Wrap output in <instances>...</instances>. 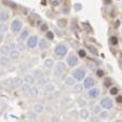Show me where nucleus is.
<instances>
[{"mask_svg":"<svg viewBox=\"0 0 122 122\" xmlns=\"http://www.w3.org/2000/svg\"><path fill=\"white\" fill-rule=\"evenodd\" d=\"M10 29L13 34H20L23 29V23L20 19H14L10 25Z\"/></svg>","mask_w":122,"mask_h":122,"instance_id":"obj_1","label":"nucleus"},{"mask_svg":"<svg viewBox=\"0 0 122 122\" xmlns=\"http://www.w3.org/2000/svg\"><path fill=\"white\" fill-rule=\"evenodd\" d=\"M54 53H55V55L60 56V57L65 56L68 53V46H67V44H65V43L57 44L55 46V49H54Z\"/></svg>","mask_w":122,"mask_h":122,"instance_id":"obj_2","label":"nucleus"},{"mask_svg":"<svg viewBox=\"0 0 122 122\" xmlns=\"http://www.w3.org/2000/svg\"><path fill=\"white\" fill-rule=\"evenodd\" d=\"M38 42H39V38L36 35H31L27 38L26 40V46L29 49H35L36 46H38Z\"/></svg>","mask_w":122,"mask_h":122,"instance_id":"obj_3","label":"nucleus"},{"mask_svg":"<svg viewBox=\"0 0 122 122\" xmlns=\"http://www.w3.org/2000/svg\"><path fill=\"white\" fill-rule=\"evenodd\" d=\"M79 64L78 56L74 53H69V55L66 58V65L68 67H76Z\"/></svg>","mask_w":122,"mask_h":122,"instance_id":"obj_4","label":"nucleus"},{"mask_svg":"<svg viewBox=\"0 0 122 122\" xmlns=\"http://www.w3.org/2000/svg\"><path fill=\"white\" fill-rule=\"evenodd\" d=\"M72 78L76 81H82L85 78V70L83 68H76L72 71Z\"/></svg>","mask_w":122,"mask_h":122,"instance_id":"obj_5","label":"nucleus"},{"mask_svg":"<svg viewBox=\"0 0 122 122\" xmlns=\"http://www.w3.org/2000/svg\"><path fill=\"white\" fill-rule=\"evenodd\" d=\"M99 105H101V107L104 108L105 110H109V109H111L113 107V101L110 97H104L101 101Z\"/></svg>","mask_w":122,"mask_h":122,"instance_id":"obj_6","label":"nucleus"},{"mask_svg":"<svg viewBox=\"0 0 122 122\" xmlns=\"http://www.w3.org/2000/svg\"><path fill=\"white\" fill-rule=\"evenodd\" d=\"M55 91H56V86L53 83H46V85H43V88H42V92L46 95H50L52 93H54Z\"/></svg>","mask_w":122,"mask_h":122,"instance_id":"obj_7","label":"nucleus"},{"mask_svg":"<svg viewBox=\"0 0 122 122\" xmlns=\"http://www.w3.org/2000/svg\"><path fill=\"white\" fill-rule=\"evenodd\" d=\"M94 85H95V81L92 77H86V78H84V80H83V86H84V89L90 90V89L94 88Z\"/></svg>","mask_w":122,"mask_h":122,"instance_id":"obj_8","label":"nucleus"},{"mask_svg":"<svg viewBox=\"0 0 122 122\" xmlns=\"http://www.w3.org/2000/svg\"><path fill=\"white\" fill-rule=\"evenodd\" d=\"M99 94H101V90H99L98 88H92L89 90L88 92V96L90 97L91 99H94V98H97V97L99 96Z\"/></svg>","mask_w":122,"mask_h":122,"instance_id":"obj_9","label":"nucleus"},{"mask_svg":"<svg viewBox=\"0 0 122 122\" xmlns=\"http://www.w3.org/2000/svg\"><path fill=\"white\" fill-rule=\"evenodd\" d=\"M55 69H56V72H57V74L63 75L65 71H66L67 65L65 64V63H63V62H58L57 64L55 65Z\"/></svg>","mask_w":122,"mask_h":122,"instance_id":"obj_10","label":"nucleus"},{"mask_svg":"<svg viewBox=\"0 0 122 122\" xmlns=\"http://www.w3.org/2000/svg\"><path fill=\"white\" fill-rule=\"evenodd\" d=\"M10 19V13L7 10H0V23H5Z\"/></svg>","mask_w":122,"mask_h":122,"instance_id":"obj_11","label":"nucleus"},{"mask_svg":"<svg viewBox=\"0 0 122 122\" xmlns=\"http://www.w3.org/2000/svg\"><path fill=\"white\" fill-rule=\"evenodd\" d=\"M79 116H80V118L83 120L90 119V111H89V109H86V108H82L80 111H79Z\"/></svg>","mask_w":122,"mask_h":122,"instance_id":"obj_12","label":"nucleus"},{"mask_svg":"<svg viewBox=\"0 0 122 122\" xmlns=\"http://www.w3.org/2000/svg\"><path fill=\"white\" fill-rule=\"evenodd\" d=\"M38 46H39L40 50H46V49H48L49 46H50V43H49V41L46 39H40L39 42H38Z\"/></svg>","mask_w":122,"mask_h":122,"instance_id":"obj_13","label":"nucleus"},{"mask_svg":"<svg viewBox=\"0 0 122 122\" xmlns=\"http://www.w3.org/2000/svg\"><path fill=\"white\" fill-rule=\"evenodd\" d=\"M32 109L37 115H40V113H42L44 111V105L43 104H35Z\"/></svg>","mask_w":122,"mask_h":122,"instance_id":"obj_14","label":"nucleus"},{"mask_svg":"<svg viewBox=\"0 0 122 122\" xmlns=\"http://www.w3.org/2000/svg\"><path fill=\"white\" fill-rule=\"evenodd\" d=\"M9 56H10V58H12V60H19L20 56H21V52H20L19 50L14 49V50H11V51H10Z\"/></svg>","mask_w":122,"mask_h":122,"instance_id":"obj_15","label":"nucleus"},{"mask_svg":"<svg viewBox=\"0 0 122 122\" xmlns=\"http://www.w3.org/2000/svg\"><path fill=\"white\" fill-rule=\"evenodd\" d=\"M13 80V86H15V88H22V85L24 84V79L22 78H19V77H16V78L12 79Z\"/></svg>","mask_w":122,"mask_h":122,"instance_id":"obj_16","label":"nucleus"},{"mask_svg":"<svg viewBox=\"0 0 122 122\" xmlns=\"http://www.w3.org/2000/svg\"><path fill=\"white\" fill-rule=\"evenodd\" d=\"M24 82L27 83V84H29V85H31L32 83L35 82V77H34V75L27 74L25 77H24Z\"/></svg>","mask_w":122,"mask_h":122,"instance_id":"obj_17","label":"nucleus"},{"mask_svg":"<svg viewBox=\"0 0 122 122\" xmlns=\"http://www.w3.org/2000/svg\"><path fill=\"white\" fill-rule=\"evenodd\" d=\"M10 48L8 44H2V46H0V54L1 55H8L10 53Z\"/></svg>","mask_w":122,"mask_h":122,"instance_id":"obj_18","label":"nucleus"},{"mask_svg":"<svg viewBox=\"0 0 122 122\" xmlns=\"http://www.w3.org/2000/svg\"><path fill=\"white\" fill-rule=\"evenodd\" d=\"M65 84L67 85V86H74L75 84H76V80H75L74 78H72V77H66V78H65Z\"/></svg>","mask_w":122,"mask_h":122,"instance_id":"obj_19","label":"nucleus"},{"mask_svg":"<svg viewBox=\"0 0 122 122\" xmlns=\"http://www.w3.org/2000/svg\"><path fill=\"white\" fill-rule=\"evenodd\" d=\"M28 94L30 95V96H34V97H37L38 95H39V90H38L37 86H30L29 89V92H28Z\"/></svg>","mask_w":122,"mask_h":122,"instance_id":"obj_20","label":"nucleus"},{"mask_svg":"<svg viewBox=\"0 0 122 122\" xmlns=\"http://www.w3.org/2000/svg\"><path fill=\"white\" fill-rule=\"evenodd\" d=\"M43 65L46 68H52V67L55 65V62H54V60H52V58H46L43 62Z\"/></svg>","mask_w":122,"mask_h":122,"instance_id":"obj_21","label":"nucleus"},{"mask_svg":"<svg viewBox=\"0 0 122 122\" xmlns=\"http://www.w3.org/2000/svg\"><path fill=\"white\" fill-rule=\"evenodd\" d=\"M9 65V57L7 55H1L0 56V66H8Z\"/></svg>","mask_w":122,"mask_h":122,"instance_id":"obj_22","label":"nucleus"},{"mask_svg":"<svg viewBox=\"0 0 122 122\" xmlns=\"http://www.w3.org/2000/svg\"><path fill=\"white\" fill-rule=\"evenodd\" d=\"M29 37V31H28V29H22L21 34H20V40H25L26 38Z\"/></svg>","mask_w":122,"mask_h":122,"instance_id":"obj_23","label":"nucleus"},{"mask_svg":"<svg viewBox=\"0 0 122 122\" xmlns=\"http://www.w3.org/2000/svg\"><path fill=\"white\" fill-rule=\"evenodd\" d=\"M98 117H99V119L101 120H105V119H107V118L109 117V113H108V111L107 110H102L101 112H99V115H98Z\"/></svg>","mask_w":122,"mask_h":122,"instance_id":"obj_24","label":"nucleus"},{"mask_svg":"<svg viewBox=\"0 0 122 122\" xmlns=\"http://www.w3.org/2000/svg\"><path fill=\"white\" fill-rule=\"evenodd\" d=\"M8 31V25L5 23H0V34H5Z\"/></svg>","mask_w":122,"mask_h":122,"instance_id":"obj_25","label":"nucleus"},{"mask_svg":"<svg viewBox=\"0 0 122 122\" xmlns=\"http://www.w3.org/2000/svg\"><path fill=\"white\" fill-rule=\"evenodd\" d=\"M102 111V107L101 105H96V106L93 108V113H94V116H98L99 112Z\"/></svg>","mask_w":122,"mask_h":122,"instance_id":"obj_26","label":"nucleus"},{"mask_svg":"<svg viewBox=\"0 0 122 122\" xmlns=\"http://www.w3.org/2000/svg\"><path fill=\"white\" fill-rule=\"evenodd\" d=\"M31 85L27 84V83H24L23 85H22V91H23V93H28L29 92V89Z\"/></svg>","mask_w":122,"mask_h":122,"instance_id":"obj_27","label":"nucleus"},{"mask_svg":"<svg viewBox=\"0 0 122 122\" xmlns=\"http://www.w3.org/2000/svg\"><path fill=\"white\" fill-rule=\"evenodd\" d=\"M25 46H26V44H24L23 42H20V43L16 44V50H19L20 52H22V51L25 50Z\"/></svg>","mask_w":122,"mask_h":122,"instance_id":"obj_28","label":"nucleus"},{"mask_svg":"<svg viewBox=\"0 0 122 122\" xmlns=\"http://www.w3.org/2000/svg\"><path fill=\"white\" fill-rule=\"evenodd\" d=\"M75 86V89H74V92L75 93H81V91H82V85H80V84H75L74 85Z\"/></svg>","mask_w":122,"mask_h":122,"instance_id":"obj_29","label":"nucleus"},{"mask_svg":"<svg viewBox=\"0 0 122 122\" xmlns=\"http://www.w3.org/2000/svg\"><path fill=\"white\" fill-rule=\"evenodd\" d=\"M28 117L31 120H36L37 119V113L35 112V111H29V112H28Z\"/></svg>","mask_w":122,"mask_h":122,"instance_id":"obj_30","label":"nucleus"},{"mask_svg":"<svg viewBox=\"0 0 122 122\" xmlns=\"http://www.w3.org/2000/svg\"><path fill=\"white\" fill-rule=\"evenodd\" d=\"M46 78H43V77H42V78H40V79H38V84L39 85H46Z\"/></svg>","mask_w":122,"mask_h":122,"instance_id":"obj_31","label":"nucleus"},{"mask_svg":"<svg viewBox=\"0 0 122 122\" xmlns=\"http://www.w3.org/2000/svg\"><path fill=\"white\" fill-rule=\"evenodd\" d=\"M42 72L40 71V70H37V71L35 72V75H34V77H35V79H40V78H42Z\"/></svg>","mask_w":122,"mask_h":122,"instance_id":"obj_32","label":"nucleus"},{"mask_svg":"<svg viewBox=\"0 0 122 122\" xmlns=\"http://www.w3.org/2000/svg\"><path fill=\"white\" fill-rule=\"evenodd\" d=\"M101 119H99L98 116H93L92 118H90V122H99Z\"/></svg>","mask_w":122,"mask_h":122,"instance_id":"obj_33","label":"nucleus"},{"mask_svg":"<svg viewBox=\"0 0 122 122\" xmlns=\"http://www.w3.org/2000/svg\"><path fill=\"white\" fill-rule=\"evenodd\" d=\"M78 104H79V106L83 107V106H85V105H86V102H85L84 99H82V98H79L78 99Z\"/></svg>","mask_w":122,"mask_h":122,"instance_id":"obj_34","label":"nucleus"},{"mask_svg":"<svg viewBox=\"0 0 122 122\" xmlns=\"http://www.w3.org/2000/svg\"><path fill=\"white\" fill-rule=\"evenodd\" d=\"M78 55L80 56V57H84L85 55H86V53H85V51L82 50V49H80V50L78 51Z\"/></svg>","mask_w":122,"mask_h":122,"instance_id":"obj_35","label":"nucleus"},{"mask_svg":"<svg viewBox=\"0 0 122 122\" xmlns=\"http://www.w3.org/2000/svg\"><path fill=\"white\" fill-rule=\"evenodd\" d=\"M110 84H111L110 78H106L105 80H104V85H106V86H110Z\"/></svg>","mask_w":122,"mask_h":122,"instance_id":"obj_36","label":"nucleus"},{"mask_svg":"<svg viewBox=\"0 0 122 122\" xmlns=\"http://www.w3.org/2000/svg\"><path fill=\"white\" fill-rule=\"evenodd\" d=\"M89 49H90V51L92 52L93 54H97V53H98V51H97V49H96V48H94V46H89Z\"/></svg>","mask_w":122,"mask_h":122,"instance_id":"obj_37","label":"nucleus"},{"mask_svg":"<svg viewBox=\"0 0 122 122\" xmlns=\"http://www.w3.org/2000/svg\"><path fill=\"white\" fill-rule=\"evenodd\" d=\"M46 38H48V39H53L54 34L52 31H46Z\"/></svg>","mask_w":122,"mask_h":122,"instance_id":"obj_38","label":"nucleus"},{"mask_svg":"<svg viewBox=\"0 0 122 122\" xmlns=\"http://www.w3.org/2000/svg\"><path fill=\"white\" fill-rule=\"evenodd\" d=\"M81 9H82V5H81V3H76V5H75V10H76V11H80Z\"/></svg>","mask_w":122,"mask_h":122,"instance_id":"obj_39","label":"nucleus"},{"mask_svg":"<svg viewBox=\"0 0 122 122\" xmlns=\"http://www.w3.org/2000/svg\"><path fill=\"white\" fill-rule=\"evenodd\" d=\"M10 48V50H14V49H16V43H14V42H11V43L8 44Z\"/></svg>","mask_w":122,"mask_h":122,"instance_id":"obj_40","label":"nucleus"},{"mask_svg":"<svg viewBox=\"0 0 122 122\" xmlns=\"http://www.w3.org/2000/svg\"><path fill=\"white\" fill-rule=\"evenodd\" d=\"M58 25H60L61 27H64V26L66 25V21H65V20H60V21H58Z\"/></svg>","mask_w":122,"mask_h":122,"instance_id":"obj_41","label":"nucleus"},{"mask_svg":"<svg viewBox=\"0 0 122 122\" xmlns=\"http://www.w3.org/2000/svg\"><path fill=\"white\" fill-rule=\"evenodd\" d=\"M117 93H118V89H117V88L110 89V94H111V95H116Z\"/></svg>","mask_w":122,"mask_h":122,"instance_id":"obj_42","label":"nucleus"},{"mask_svg":"<svg viewBox=\"0 0 122 122\" xmlns=\"http://www.w3.org/2000/svg\"><path fill=\"white\" fill-rule=\"evenodd\" d=\"M117 38H116V37H112V38H111V43H112L113 44V46H116V44H117Z\"/></svg>","mask_w":122,"mask_h":122,"instance_id":"obj_43","label":"nucleus"},{"mask_svg":"<svg viewBox=\"0 0 122 122\" xmlns=\"http://www.w3.org/2000/svg\"><path fill=\"white\" fill-rule=\"evenodd\" d=\"M41 30H44V31H46V30H48V26H46V24H44V25H42L41 26Z\"/></svg>","mask_w":122,"mask_h":122,"instance_id":"obj_44","label":"nucleus"},{"mask_svg":"<svg viewBox=\"0 0 122 122\" xmlns=\"http://www.w3.org/2000/svg\"><path fill=\"white\" fill-rule=\"evenodd\" d=\"M75 113H77V111H76V110H72V111H71V117L76 118V116H77V115H75Z\"/></svg>","mask_w":122,"mask_h":122,"instance_id":"obj_45","label":"nucleus"},{"mask_svg":"<svg viewBox=\"0 0 122 122\" xmlns=\"http://www.w3.org/2000/svg\"><path fill=\"white\" fill-rule=\"evenodd\" d=\"M117 102H118V103H122V97H121V96H118Z\"/></svg>","mask_w":122,"mask_h":122,"instance_id":"obj_46","label":"nucleus"},{"mask_svg":"<svg viewBox=\"0 0 122 122\" xmlns=\"http://www.w3.org/2000/svg\"><path fill=\"white\" fill-rule=\"evenodd\" d=\"M97 75H98V76H103L104 71H102V70H98V71H97Z\"/></svg>","mask_w":122,"mask_h":122,"instance_id":"obj_47","label":"nucleus"},{"mask_svg":"<svg viewBox=\"0 0 122 122\" xmlns=\"http://www.w3.org/2000/svg\"><path fill=\"white\" fill-rule=\"evenodd\" d=\"M2 40H3V34H0V43L2 42Z\"/></svg>","mask_w":122,"mask_h":122,"instance_id":"obj_48","label":"nucleus"},{"mask_svg":"<svg viewBox=\"0 0 122 122\" xmlns=\"http://www.w3.org/2000/svg\"><path fill=\"white\" fill-rule=\"evenodd\" d=\"M63 10H64V11H63V12H64V13H68V8H66V7H65Z\"/></svg>","mask_w":122,"mask_h":122,"instance_id":"obj_49","label":"nucleus"},{"mask_svg":"<svg viewBox=\"0 0 122 122\" xmlns=\"http://www.w3.org/2000/svg\"><path fill=\"white\" fill-rule=\"evenodd\" d=\"M105 3H106V5H108V3H110V0H105Z\"/></svg>","mask_w":122,"mask_h":122,"instance_id":"obj_50","label":"nucleus"},{"mask_svg":"<svg viewBox=\"0 0 122 122\" xmlns=\"http://www.w3.org/2000/svg\"><path fill=\"white\" fill-rule=\"evenodd\" d=\"M116 122H122V121H120V120H118V121H116Z\"/></svg>","mask_w":122,"mask_h":122,"instance_id":"obj_51","label":"nucleus"},{"mask_svg":"<svg viewBox=\"0 0 122 122\" xmlns=\"http://www.w3.org/2000/svg\"><path fill=\"white\" fill-rule=\"evenodd\" d=\"M121 19H122V14H121Z\"/></svg>","mask_w":122,"mask_h":122,"instance_id":"obj_52","label":"nucleus"},{"mask_svg":"<svg viewBox=\"0 0 122 122\" xmlns=\"http://www.w3.org/2000/svg\"><path fill=\"white\" fill-rule=\"evenodd\" d=\"M61 122H65V121H61Z\"/></svg>","mask_w":122,"mask_h":122,"instance_id":"obj_53","label":"nucleus"},{"mask_svg":"<svg viewBox=\"0 0 122 122\" xmlns=\"http://www.w3.org/2000/svg\"><path fill=\"white\" fill-rule=\"evenodd\" d=\"M78 122H82V121H78Z\"/></svg>","mask_w":122,"mask_h":122,"instance_id":"obj_54","label":"nucleus"},{"mask_svg":"<svg viewBox=\"0 0 122 122\" xmlns=\"http://www.w3.org/2000/svg\"><path fill=\"white\" fill-rule=\"evenodd\" d=\"M118 1H121V0H118Z\"/></svg>","mask_w":122,"mask_h":122,"instance_id":"obj_55","label":"nucleus"},{"mask_svg":"<svg viewBox=\"0 0 122 122\" xmlns=\"http://www.w3.org/2000/svg\"><path fill=\"white\" fill-rule=\"evenodd\" d=\"M121 8H122V5H121Z\"/></svg>","mask_w":122,"mask_h":122,"instance_id":"obj_56","label":"nucleus"}]
</instances>
